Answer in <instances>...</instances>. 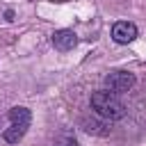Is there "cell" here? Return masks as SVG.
I'll return each mask as SVG.
<instances>
[{
    "label": "cell",
    "instance_id": "obj_4",
    "mask_svg": "<svg viewBox=\"0 0 146 146\" xmlns=\"http://www.w3.org/2000/svg\"><path fill=\"white\" fill-rule=\"evenodd\" d=\"M112 39L116 43H130L137 39V25L130 21H116L112 25Z\"/></svg>",
    "mask_w": 146,
    "mask_h": 146
},
{
    "label": "cell",
    "instance_id": "obj_2",
    "mask_svg": "<svg viewBox=\"0 0 146 146\" xmlns=\"http://www.w3.org/2000/svg\"><path fill=\"white\" fill-rule=\"evenodd\" d=\"M9 119H11V125L2 132V139H5L7 144H18V141L25 137L27 128H30L32 114H30L27 107H11V110H9Z\"/></svg>",
    "mask_w": 146,
    "mask_h": 146
},
{
    "label": "cell",
    "instance_id": "obj_8",
    "mask_svg": "<svg viewBox=\"0 0 146 146\" xmlns=\"http://www.w3.org/2000/svg\"><path fill=\"white\" fill-rule=\"evenodd\" d=\"M55 2H64V0H55Z\"/></svg>",
    "mask_w": 146,
    "mask_h": 146
},
{
    "label": "cell",
    "instance_id": "obj_6",
    "mask_svg": "<svg viewBox=\"0 0 146 146\" xmlns=\"http://www.w3.org/2000/svg\"><path fill=\"white\" fill-rule=\"evenodd\" d=\"M80 123L84 125V130H87V132H96V135H107V128H105L103 123H98V121H89V119H82Z\"/></svg>",
    "mask_w": 146,
    "mask_h": 146
},
{
    "label": "cell",
    "instance_id": "obj_5",
    "mask_svg": "<svg viewBox=\"0 0 146 146\" xmlns=\"http://www.w3.org/2000/svg\"><path fill=\"white\" fill-rule=\"evenodd\" d=\"M52 46L62 52L73 50L78 46V36H75L73 30H57V32H52Z\"/></svg>",
    "mask_w": 146,
    "mask_h": 146
},
{
    "label": "cell",
    "instance_id": "obj_3",
    "mask_svg": "<svg viewBox=\"0 0 146 146\" xmlns=\"http://www.w3.org/2000/svg\"><path fill=\"white\" fill-rule=\"evenodd\" d=\"M103 84L112 94H125L135 87V75L130 71H112L110 75H105Z\"/></svg>",
    "mask_w": 146,
    "mask_h": 146
},
{
    "label": "cell",
    "instance_id": "obj_1",
    "mask_svg": "<svg viewBox=\"0 0 146 146\" xmlns=\"http://www.w3.org/2000/svg\"><path fill=\"white\" fill-rule=\"evenodd\" d=\"M91 107L98 116L107 119V121H119L125 116V105L121 103L119 94H112L107 89H100V91H94L91 94Z\"/></svg>",
    "mask_w": 146,
    "mask_h": 146
},
{
    "label": "cell",
    "instance_id": "obj_7",
    "mask_svg": "<svg viewBox=\"0 0 146 146\" xmlns=\"http://www.w3.org/2000/svg\"><path fill=\"white\" fill-rule=\"evenodd\" d=\"M55 146H78V141H75V137H73L71 132H62V135L55 139Z\"/></svg>",
    "mask_w": 146,
    "mask_h": 146
}]
</instances>
